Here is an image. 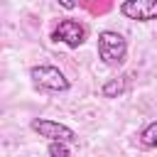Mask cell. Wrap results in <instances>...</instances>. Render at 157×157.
<instances>
[{"label":"cell","mask_w":157,"mask_h":157,"mask_svg":"<svg viewBox=\"0 0 157 157\" xmlns=\"http://www.w3.org/2000/svg\"><path fill=\"white\" fill-rule=\"evenodd\" d=\"M120 15L135 22H152L157 20V0H125L120 2Z\"/></svg>","instance_id":"5b68a950"},{"label":"cell","mask_w":157,"mask_h":157,"mask_svg":"<svg viewBox=\"0 0 157 157\" xmlns=\"http://www.w3.org/2000/svg\"><path fill=\"white\" fill-rule=\"evenodd\" d=\"M128 56V42L120 32L103 29L98 32V59L105 66H120Z\"/></svg>","instance_id":"6da1fadb"},{"label":"cell","mask_w":157,"mask_h":157,"mask_svg":"<svg viewBox=\"0 0 157 157\" xmlns=\"http://www.w3.org/2000/svg\"><path fill=\"white\" fill-rule=\"evenodd\" d=\"M125 91H128V76H115V78L105 81L103 88H101V93H103L105 98H118V96H123Z\"/></svg>","instance_id":"8992f818"},{"label":"cell","mask_w":157,"mask_h":157,"mask_svg":"<svg viewBox=\"0 0 157 157\" xmlns=\"http://www.w3.org/2000/svg\"><path fill=\"white\" fill-rule=\"evenodd\" d=\"M29 128L39 135V137H47V140H66V142H74L76 140V132L59 123V120H49V118H34L29 123Z\"/></svg>","instance_id":"277c9868"},{"label":"cell","mask_w":157,"mask_h":157,"mask_svg":"<svg viewBox=\"0 0 157 157\" xmlns=\"http://www.w3.org/2000/svg\"><path fill=\"white\" fill-rule=\"evenodd\" d=\"M56 2H59L64 10H74V7H78V5H81V0H56Z\"/></svg>","instance_id":"30bf717a"},{"label":"cell","mask_w":157,"mask_h":157,"mask_svg":"<svg viewBox=\"0 0 157 157\" xmlns=\"http://www.w3.org/2000/svg\"><path fill=\"white\" fill-rule=\"evenodd\" d=\"M29 78L37 88H44V91H54V93H64L69 91V78L64 76L61 69L52 66V64H39V66H32L29 69Z\"/></svg>","instance_id":"7a4b0ae2"},{"label":"cell","mask_w":157,"mask_h":157,"mask_svg":"<svg viewBox=\"0 0 157 157\" xmlns=\"http://www.w3.org/2000/svg\"><path fill=\"white\" fill-rule=\"evenodd\" d=\"M47 155H52V157H69L71 147L66 145V140H52L49 147H47Z\"/></svg>","instance_id":"9c48e42d"},{"label":"cell","mask_w":157,"mask_h":157,"mask_svg":"<svg viewBox=\"0 0 157 157\" xmlns=\"http://www.w3.org/2000/svg\"><path fill=\"white\" fill-rule=\"evenodd\" d=\"M140 142H142V147H157V120H152L150 125L142 128Z\"/></svg>","instance_id":"ba28073f"},{"label":"cell","mask_w":157,"mask_h":157,"mask_svg":"<svg viewBox=\"0 0 157 157\" xmlns=\"http://www.w3.org/2000/svg\"><path fill=\"white\" fill-rule=\"evenodd\" d=\"M52 42H64L66 47L76 49V47H81V44L86 42V27H83L81 22L71 20V17L59 20V25H56L54 32H52Z\"/></svg>","instance_id":"3957f363"},{"label":"cell","mask_w":157,"mask_h":157,"mask_svg":"<svg viewBox=\"0 0 157 157\" xmlns=\"http://www.w3.org/2000/svg\"><path fill=\"white\" fill-rule=\"evenodd\" d=\"M81 7H83L88 15L101 17V15H105V12L113 10V0H81Z\"/></svg>","instance_id":"52a82bcc"}]
</instances>
